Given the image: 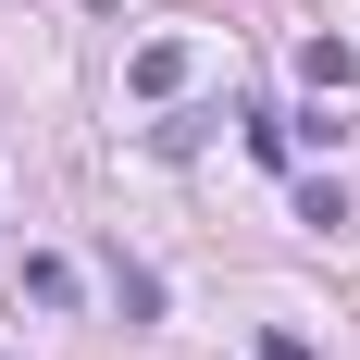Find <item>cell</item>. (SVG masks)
Here are the masks:
<instances>
[{"mask_svg": "<svg viewBox=\"0 0 360 360\" xmlns=\"http://www.w3.org/2000/svg\"><path fill=\"white\" fill-rule=\"evenodd\" d=\"M298 75H311V87H348L360 50H348V37H311V50H298Z\"/></svg>", "mask_w": 360, "mask_h": 360, "instance_id": "6da1fadb", "label": "cell"}, {"mask_svg": "<svg viewBox=\"0 0 360 360\" xmlns=\"http://www.w3.org/2000/svg\"><path fill=\"white\" fill-rule=\"evenodd\" d=\"M137 87H149V100H162V87H186V50H174V37H149V50H137Z\"/></svg>", "mask_w": 360, "mask_h": 360, "instance_id": "7a4b0ae2", "label": "cell"}, {"mask_svg": "<svg viewBox=\"0 0 360 360\" xmlns=\"http://www.w3.org/2000/svg\"><path fill=\"white\" fill-rule=\"evenodd\" d=\"M25 298L37 311H75V261H25Z\"/></svg>", "mask_w": 360, "mask_h": 360, "instance_id": "3957f363", "label": "cell"}, {"mask_svg": "<svg viewBox=\"0 0 360 360\" xmlns=\"http://www.w3.org/2000/svg\"><path fill=\"white\" fill-rule=\"evenodd\" d=\"M261 360H323V348H311V335H286V323H274V335H261Z\"/></svg>", "mask_w": 360, "mask_h": 360, "instance_id": "277c9868", "label": "cell"}]
</instances>
